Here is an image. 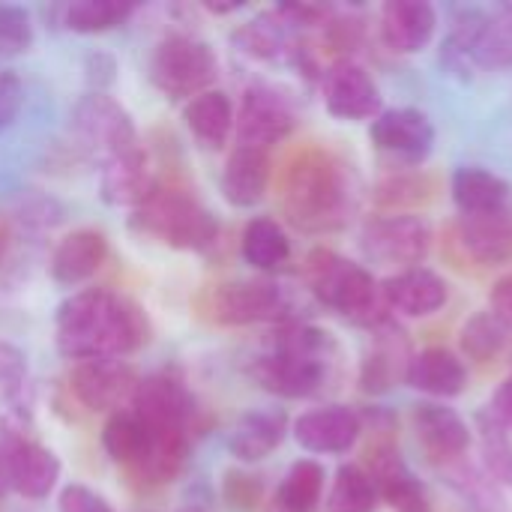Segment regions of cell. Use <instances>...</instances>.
<instances>
[{
    "label": "cell",
    "instance_id": "ac0fdd59",
    "mask_svg": "<svg viewBox=\"0 0 512 512\" xmlns=\"http://www.w3.org/2000/svg\"><path fill=\"white\" fill-rule=\"evenodd\" d=\"M153 186L156 183L150 174V156L141 144L102 162L99 195L111 207H138L153 192Z\"/></svg>",
    "mask_w": 512,
    "mask_h": 512
},
{
    "label": "cell",
    "instance_id": "7402d4cb",
    "mask_svg": "<svg viewBox=\"0 0 512 512\" xmlns=\"http://www.w3.org/2000/svg\"><path fill=\"white\" fill-rule=\"evenodd\" d=\"M408 387L435 396V399H456L468 387V369L459 354L450 348H426L420 354H411L408 372H405Z\"/></svg>",
    "mask_w": 512,
    "mask_h": 512
},
{
    "label": "cell",
    "instance_id": "ee69618b",
    "mask_svg": "<svg viewBox=\"0 0 512 512\" xmlns=\"http://www.w3.org/2000/svg\"><path fill=\"white\" fill-rule=\"evenodd\" d=\"M21 108H24V81L12 69H3L0 72V129L12 126Z\"/></svg>",
    "mask_w": 512,
    "mask_h": 512
},
{
    "label": "cell",
    "instance_id": "d6986e66",
    "mask_svg": "<svg viewBox=\"0 0 512 512\" xmlns=\"http://www.w3.org/2000/svg\"><path fill=\"white\" fill-rule=\"evenodd\" d=\"M438 27V12L426 0H390L381 9V39L396 54L423 51Z\"/></svg>",
    "mask_w": 512,
    "mask_h": 512
},
{
    "label": "cell",
    "instance_id": "816d5d0a",
    "mask_svg": "<svg viewBox=\"0 0 512 512\" xmlns=\"http://www.w3.org/2000/svg\"><path fill=\"white\" fill-rule=\"evenodd\" d=\"M243 3H207V9L210 12H234V9H240Z\"/></svg>",
    "mask_w": 512,
    "mask_h": 512
},
{
    "label": "cell",
    "instance_id": "c3c4849f",
    "mask_svg": "<svg viewBox=\"0 0 512 512\" xmlns=\"http://www.w3.org/2000/svg\"><path fill=\"white\" fill-rule=\"evenodd\" d=\"M492 417L498 420V426L504 429V432H510L512 435V375L495 390V396H492Z\"/></svg>",
    "mask_w": 512,
    "mask_h": 512
},
{
    "label": "cell",
    "instance_id": "f6af8a7d",
    "mask_svg": "<svg viewBox=\"0 0 512 512\" xmlns=\"http://www.w3.org/2000/svg\"><path fill=\"white\" fill-rule=\"evenodd\" d=\"M84 78L90 84V93H105L114 84V78H117V60H114V54L99 51V48L90 51L84 57Z\"/></svg>",
    "mask_w": 512,
    "mask_h": 512
},
{
    "label": "cell",
    "instance_id": "d6a6232c",
    "mask_svg": "<svg viewBox=\"0 0 512 512\" xmlns=\"http://www.w3.org/2000/svg\"><path fill=\"white\" fill-rule=\"evenodd\" d=\"M378 501H381V495H378L372 477L366 474V468L342 465L336 471V480L324 501V512H375Z\"/></svg>",
    "mask_w": 512,
    "mask_h": 512
},
{
    "label": "cell",
    "instance_id": "8992f818",
    "mask_svg": "<svg viewBox=\"0 0 512 512\" xmlns=\"http://www.w3.org/2000/svg\"><path fill=\"white\" fill-rule=\"evenodd\" d=\"M219 75V57L210 42L195 36H165L150 60V81L168 99H195Z\"/></svg>",
    "mask_w": 512,
    "mask_h": 512
},
{
    "label": "cell",
    "instance_id": "4316f807",
    "mask_svg": "<svg viewBox=\"0 0 512 512\" xmlns=\"http://www.w3.org/2000/svg\"><path fill=\"white\" fill-rule=\"evenodd\" d=\"M450 192L462 216H483V213L510 207L512 189L495 171H486L480 165H465V168H456Z\"/></svg>",
    "mask_w": 512,
    "mask_h": 512
},
{
    "label": "cell",
    "instance_id": "1f68e13d",
    "mask_svg": "<svg viewBox=\"0 0 512 512\" xmlns=\"http://www.w3.org/2000/svg\"><path fill=\"white\" fill-rule=\"evenodd\" d=\"M147 444H150V429L135 411L126 408V411H117L108 417V423L102 429V447L111 462L135 468L144 459Z\"/></svg>",
    "mask_w": 512,
    "mask_h": 512
},
{
    "label": "cell",
    "instance_id": "7a4b0ae2",
    "mask_svg": "<svg viewBox=\"0 0 512 512\" xmlns=\"http://www.w3.org/2000/svg\"><path fill=\"white\" fill-rule=\"evenodd\" d=\"M336 351L330 333L309 324H291L276 336L273 351L252 363V378L273 396L309 399L330 381Z\"/></svg>",
    "mask_w": 512,
    "mask_h": 512
},
{
    "label": "cell",
    "instance_id": "836d02e7",
    "mask_svg": "<svg viewBox=\"0 0 512 512\" xmlns=\"http://www.w3.org/2000/svg\"><path fill=\"white\" fill-rule=\"evenodd\" d=\"M447 468V483L453 486V492L465 501V507L471 512H504L507 504H504V495L498 489V483L474 468V465H465L462 459L453 462V465H444Z\"/></svg>",
    "mask_w": 512,
    "mask_h": 512
},
{
    "label": "cell",
    "instance_id": "9c48e42d",
    "mask_svg": "<svg viewBox=\"0 0 512 512\" xmlns=\"http://www.w3.org/2000/svg\"><path fill=\"white\" fill-rule=\"evenodd\" d=\"M141 378L135 366L126 360H87L75 363L69 375V390L72 396L96 414H117L126 411L135 399Z\"/></svg>",
    "mask_w": 512,
    "mask_h": 512
},
{
    "label": "cell",
    "instance_id": "8fae6325",
    "mask_svg": "<svg viewBox=\"0 0 512 512\" xmlns=\"http://www.w3.org/2000/svg\"><path fill=\"white\" fill-rule=\"evenodd\" d=\"M210 312L219 324H228V327L279 321L288 312V297L270 279H243V282L219 285L213 291Z\"/></svg>",
    "mask_w": 512,
    "mask_h": 512
},
{
    "label": "cell",
    "instance_id": "f546056e",
    "mask_svg": "<svg viewBox=\"0 0 512 512\" xmlns=\"http://www.w3.org/2000/svg\"><path fill=\"white\" fill-rule=\"evenodd\" d=\"M240 252L243 261L255 270H279L282 264H288L291 258V240L285 234V228L270 219V216H258L243 228V240H240Z\"/></svg>",
    "mask_w": 512,
    "mask_h": 512
},
{
    "label": "cell",
    "instance_id": "3957f363",
    "mask_svg": "<svg viewBox=\"0 0 512 512\" xmlns=\"http://www.w3.org/2000/svg\"><path fill=\"white\" fill-rule=\"evenodd\" d=\"M351 207V183L342 165L327 153L300 156L285 180V210L306 231L336 228Z\"/></svg>",
    "mask_w": 512,
    "mask_h": 512
},
{
    "label": "cell",
    "instance_id": "7c38bea8",
    "mask_svg": "<svg viewBox=\"0 0 512 512\" xmlns=\"http://www.w3.org/2000/svg\"><path fill=\"white\" fill-rule=\"evenodd\" d=\"M372 144L405 162V165H420L429 159L432 147H435V126L432 120L417 111V108H390V111H381L375 120H372Z\"/></svg>",
    "mask_w": 512,
    "mask_h": 512
},
{
    "label": "cell",
    "instance_id": "2e32d148",
    "mask_svg": "<svg viewBox=\"0 0 512 512\" xmlns=\"http://www.w3.org/2000/svg\"><path fill=\"white\" fill-rule=\"evenodd\" d=\"M381 300L387 309L402 312L408 318H429L450 300V285L444 276L426 267L399 270L396 276L381 282Z\"/></svg>",
    "mask_w": 512,
    "mask_h": 512
},
{
    "label": "cell",
    "instance_id": "4fadbf2b",
    "mask_svg": "<svg viewBox=\"0 0 512 512\" xmlns=\"http://www.w3.org/2000/svg\"><path fill=\"white\" fill-rule=\"evenodd\" d=\"M324 105L336 120H375L381 114V90L360 63L345 57L324 72Z\"/></svg>",
    "mask_w": 512,
    "mask_h": 512
},
{
    "label": "cell",
    "instance_id": "4dcf8cb0",
    "mask_svg": "<svg viewBox=\"0 0 512 512\" xmlns=\"http://www.w3.org/2000/svg\"><path fill=\"white\" fill-rule=\"evenodd\" d=\"M321 495H324V468L312 459H300L279 483L270 512H318Z\"/></svg>",
    "mask_w": 512,
    "mask_h": 512
},
{
    "label": "cell",
    "instance_id": "ab89813d",
    "mask_svg": "<svg viewBox=\"0 0 512 512\" xmlns=\"http://www.w3.org/2000/svg\"><path fill=\"white\" fill-rule=\"evenodd\" d=\"M33 45V18L24 6L0 3V57H18Z\"/></svg>",
    "mask_w": 512,
    "mask_h": 512
},
{
    "label": "cell",
    "instance_id": "30bf717a",
    "mask_svg": "<svg viewBox=\"0 0 512 512\" xmlns=\"http://www.w3.org/2000/svg\"><path fill=\"white\" fill-rule=\"evenodd\" d=\"M294 108L291 102L273 90V87H264V84H255L243 93L240 99V111H237V138H240V147H255V150H264L285 141L291 132H294Z\"/></svg>",
    "mask_w": 512,
    "mask_h": 512
},
{
    "label": "cell",
    "instance_id": "60d3db41",
    "mask_svg": "<svg viewBox=\"0 0 512 512\" xmlns=\"http://www.w3.org/2000/svg\"><path fill=\"white\" fill-rule=\"evenodd\" d=\"M261 495H264V486L258 477L240 474V471L225 474V501L234 510H255L261 504Z\"/></svg>",
    "mask_w": 512,
    "mask_h": 512
},
{
    "label": "cell",
    "instance_id": "5bb4252c",
    "mask_svg": "<svg viewBox=\"0 0 512 512\" xmlns=\"http://www.w3.org/2000/svg\"><path fill=\"white\" fill-rule=\"evenodd\" d=\"M291 432H294V441L306 453L339 456L357 444L363 423H360L357 411H351L345 405H327V408H315V411L300 414L294 420Z\"/></svg>",
    "mask_w": 512,
    "mask_h": 512
},
{
    "label": "cell",
    "instance_id": "9a60e30c",
    "mask_svg": "<svg viewBox=\"0 0 512 512\" xmlns=\"http://www.w3.org/2000/svg\"><path fill=\"white\" fill-rule=\"evenodd\" d=\"M129 411H135L150 429H186L195 417V396L171 375H150L141 378Z\"/></svg>",
    "mask_w": 512,
    "mask_h": 512
},
{
    "label": "cell",
    "instance_id": "b9f144b4",
    "mask_svg": "<svg viewBox=\"0 0 512 512\" xmlns=\"http://www.w3.org/2000/svg\"><path fill=\"white\" fill-rule=\"evenodd\" d=\"M57 512H114V507L90 486L69 483V486H63V492L57 498Z\"/></svg>",
    "mask_w": 512,
    "mask_h": 512
},
{
    "label": "cell",
    "instance_id": "74e56055",
    "mask_svg": "<svg viewBox=\"0 0 512 512\" xmlns=\"http://www.w3.org/2000/svg\"><path fill=\"white\" fill-rule=\"evenodd\" d=\"M510 339V330L492 315V312H477L465 327H462V351L477 360V363H489L495 360L504 345Z\"/></svg>",
    "mask_w": 512,
    "mask_h": 512
},
{
    "label": "cell",
    "instance_id": "603a6c76",
    "mask_svg": "<svg viewBox=\"0 0 512 512\" xmlns=\"http://www.w3.org/2000/svg\"><path fill=\"white\" fill-rule=\"evenodd\" d=\"M60 480V459L36 444V441H15L9 453V486L27 501H42L54 492Z\"/></svg>",
    "mask_w": 512,
    "mask_h": 512
},
{
    "label": "cell",
    "instance_id": "f1b7e54d",
    "mask_svg": "<svg viewBox=\"0 0 512 512\" xmlns=\"http://www.w3.org/2000/svg\"><path fill=\"white\" fill-rule=\"evenodd\" d=\"M186 456H189V435H186V429H150L147 453L135 465V471L147 483L162 486V483H171V480L180 477V471L186 465Z\"/></svg>",
    "mask_w": 512,
    "mask_h": 512
},
{
    "label": "cell",
    "instance_id": "7bdbcfd3",
    "mask_svg": "<svg viewBox=\"0 0 512 512\" xmlns=\"http://www.w3.org/2000/svg\"><path fill=\"white\" fill-rule=\"evenodd\" d=\"M24 384H27V354L18 345L0 339V390L9 393Z\"/></svg>",
    "mask_w": 512,
    "mask_h": 512
},
{
    "label": "cell",
    "instance_id": "83f0119b",
    "mask_svg": "<svg viewBox=\"0 0 512 512\" xmlns=\"http://www.w3.org/2000/svg\"><path fill=\"white\" fill-rule=\"evenodd\" d=\"M186 129L195 135V141L207 150H222L228 144V135L234 129L237 111L228 93L222 90H204L183 108Z\"/></svg>",
    "mask_w": 512,
    "mask_h": 512
},
{
    "label": "cell",
    "instance_id": "f5cc1de1",
    "mask_svg": "<svg viewBox=\"0 0 512 512\" xmlns=\"http://www.w3.org/2000/svg\"><path fill=\"white\" fill-rule=\"evenodd\" d=\"M6 249H9V234H6V228H3V222H0V264H3V258H6Z\"/></svg>",
    "mask_w": 512,
    "mask_h": 512
},
{
    "label": "cell",
    "instance_id": "52a82bcc",
    "mask_svg": "<svg viewBox=\"0 0 512 512\" xmlns=\"http://www.w3.org/2000/svg\"><path fill=\"white\" fill-rule=\"evenodd\" d=\"M72 132L75 138L93 150L102 162L138 147V132L132 114L108 93H84L72 108Z\"/></svg>",
    "mask_w": 512,
    "mask_h": 512
},
{
    "label": "cell",
    "instance_id": "e0dca14e",
    "mask_svg": "<svg viewBox=\"0 0 512 512\" xmlns=\"http://www.w3.org/2000/svg\"><path fill=\"white\" fill-rule=\"evenodd\" d=\"M414 429H417V441L423 444L426 456L432 462H438V465L459 462L471 447L468 423L453 408H444V405H435V402L417 405Z\"/></svg>",
    "mask_w": 512,
    "mask_h": 512
},
{
    "label": "cell",
    "instance_id": "e575fe53",
    "mask_svg": "<svg viewBox=\"0 0 512 512\" xmlns=\"http://www.w3.org/2000/svg\"><path fill=\"white\" fill-rule=\"evenodd\" d=\"M234 45L255 60H279L282 54L294 51L288 48V24L276 12L252 18L240 30H234Z\"/></svg>",
    "mask_w": 512,
    "mask_h": 512
},
{
    "label": "cell",
    "instance_id": "f907efd6",
    "mask_svg": "<svg viewBox=\"0 0 512 512\" xmlns=\"http://www.w3.org/2000/svg\"><path fill=\"white\" fill-rule=\"evenodd\" d=\"M177 512H213V510H210V504H207V501L192 498V501H183V507H177Z\"/></svg>",
    "mask_w": 512,
    "mask_h": 512
},
{
    "label": "cell",
    "instance_id": "8d00e7d4",
    "mask_svg": "<svg viewBox=\"0 0 512 512\" xmlns=\"http://www.w3.org/2000/svg\"><path fill=\"white\" fill-rule=\"evenodd\" d=\"M477 69H512V6L486 15L480 39L474 45Z\"/></svg>",
    "mask_w": 512,
    "mask_h": 512
},
{
    "label": "cell",
    "instance_id": "f35d334b",
    "mask_svg": "<svg viewBox=\"0 0 512 512\" xmlns=\"http://www.w3.org/2000/svg\"><path fill=\"white\" fill-rule=\"evenodd\" d=\"M483 432V471L498 483L512 489V438L498 426V420L483 417L480 420Z\"/></svg>",
    "mask_w": 512,
    "mask_h": 512
},
{
    "label": "cell",
    "instance_id": "d590c367",
    "mask_svg": "<svg viewBox=\"0 0 512 512\" xmlns=\"http://www.w3.org/2000/svg\"><path fill=\"white\" fill-rule=\"evenodd\" d=\"M132 3L123 0H72L63 6V24L72 33H105L117 24H123L132 15Z\"/></svg>",
    "mask_w": 512,
    "mask_h": 512
},
{
    "label": "cell",
    "instance_id": "ffe728a7",
    "mask_svg": "<svg viewBox=\"0 0 512 512\" xmlns=\"http://www.w3.org/2000/svg\"><path fill=\"white\" fill-rule=\"evenodd\" d=\"M105 258H108L105 234L93 231V228H78L54 246L51 261H48V273L57 285L75 288V285L93 279L96 270L105 264Z\"/></svg>",
    "mask_w": 512,
    "mask_h": 512
},
{
    "label": "cell",
    "instance_id": "681fc988",
    "mask_svg": "<svg viewBox=\"0 0 512 512\" xmlns=\"http://www.w3.org/2000/svg\"><path fill=\"white\" fill-rule=\"evenodd\" d=\"M12 444L15 441H9V438L0 435V498L12 489L9 486V453H12Z\"/></svg>",
    "mask_w": 512,
    "mask_h": 512
},
{
    "label": "cell",
    "instance_id": "bcb514c9",
    "mask_svg": "<svg viewBox=\"0 0 512 512\" xmlns=\"http://www.w3.org/2000/svg\"><path fill=\"white\" fill-rule=\"evenodd\" d=\"M21 219L33 228H54L57 222H63V207L54 198L36 195L27 204H21Z\"/></svg>",
    "mask_w": 512,
    "mask_h": 512
},
{
    "label": "cell",
    "instance_id": "484cf974",
    "mask_svg": "<svg viewBox=\"0 0 512 512\" xmlns=\"http://www.w3.org/2000/svg\"><path fill=\"white\" fill-rule=\"evenodd\" d=\"M411 354L408 345L402 339V330L393 327L390 321L375 324V345L369 351V357L363 360L360 369V384L366 393H384L396 384V378L408 372Z\"/></svg>",
    "mask_w": 512,
    "mask_h": 512
},
{
    "label": "cell",
    "instance_id": "ba28073f",
    "mask_svg": "<svg viewBox=\"0 0 512 512\" xmlns=\"http://www.w3.org/2000/svg\"><path fill=\"white\" fill-rule=\"evenodd\" d=\"M432 249V228L420 216H378L363 228V252L384 267H420Z\"/></svg>",
    "mask_w": 512,
    "mask_h": 512
},
{
    "label": "cell",
    "instance_id": "cb8c5ba5",
    "mask_svg": "<svg viewBox=\"0 0 512 512\" xmlns=\"http://www.w3.org/2000/svg\"><path fill=\"white\" fill-rule=\"evenodd\" d=\"M285 432H288V417L282 411H249L237 420L228 438V450L237 462L255 465L279 450Z\"/></svg>",
    "mask_w": 512,
    "mask_h": 512
},
{
    "label": "cell",
    "instance_id": "d4e9b609",
    "mask_svg": "<svg viewBox=\"0 0 512 512\" xmlns=\"http://www.w3.org/2000/svg\"><path fill=\"white\" fill-rule=\"evenodd\" d=\"M459 240L465 252L480 264L492 267L512 261V207L483 216H462Z\"/></svg>",
    "mask_w": 512,
    "mask_h": 512
},
{
    "label": "cell",
    "instance_id": "5b68a950",
    "mask_svg": "<svg viewBox=\"0 0 512 512\" xmlns=\"http://www.w3.org/2000/svg\"><path fill=\"white\" fill-rule=\"evenodd\" d=\"M306 282H309V291L327 309L345 318L363 321L369 327L387 321V315L378 312L384 300H381V285L375 282V276L363 264L348 261L339 252L315 249L306 258Z\"/></svg>",
    "mask_w": 512,
    "mask_h": 512
},
{
    "label": "cell",
    "instance_id": "7dc6e473",
    "mask_svg": "<svg viewBox=\"0 0 512 512\" xmlns=\"http://www.w3.org/2000/svg\"><path fill=\"white\" fill-rule=\"evenodd\" d=\"M489 312L507 327L512 333V273L507 276H501L495 285H492V291H489Z\"/></svg>",
    "mask_w": 512,
    "mask_h": 512
},
{
    "label": "cell",
    "instance_id": "277c9868",
    "mask_svg": "<svg viewBox=\"0 0 512 512\" xmlns=\"http://www.w3.org/2000/svg\"><path fill=\"white\" fill-rule=\"evenodd\" d=\"M132 225L180 252H204L219 237V219L192 192L174 186H153L144 204L135 207Z\"/></svg>",
    "mask_w": 512,
    "mask_h": 512
},
{
    "label": "cell",
    "instance_id": "6da1fadb",
    "mask_svg": "<svg viewBox=\"0 0 512 512\" xmlns=\"http://www.w3.org/2000/svg\"><path fill=\"white\" fill-rule=\"evenodd\" d=\"M54 339L66 360H123L147 345L150 321L129 297L108 288H84L60 303Z\"/></svg>",
    "mask_w": 512,
    "mask_h": 512
},
{
    "label": "cell",
    "instance_id": "44dd1931",
    "mask_svg": "<svg viewBox=\"0 0 512 512\" xmlns=\"http://www.w3.org/2000/svg\"><path fill=\"white\" fill-rule=\"evenodd\" d=\"M267 186H270V156L264 150L237 144V150L228 156L222 168V180H219L222 198L237 210H249L267 198Z\"/></svg>",
    "mask_w": 512,
    "mask_h": 512
}]
</instances>
